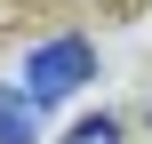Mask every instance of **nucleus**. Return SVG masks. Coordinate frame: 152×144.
<instances>
[{"label":"nucleus","mask_w":152,"mask_h":144,"mask_svg":"<svg viewBox=\"0 0 152 144\" xmlns=\"http://www.w3.org/2000/svg\"><path fill=\"white\" fill-rule=\"evenodd\" d=\"M88 72H96V48H88V40H48V48H32V64H24V96H32V104H64Z\"/></svg>","instance_id":"obj_1"},{"label":"nucleus","mask_w":152,"mask_h":144,"mask_svg":"<svg viewBox=\"0 0 152 144\" xmlns=\"http://www.w3.org/2000/svg\"><path fill=\"white\" fill-rule=\"evenodd\" d=\"M32 112H40V104H32L24 88H0V144H32Z\"/></svg>","instance_id":"obj_2"},{"label":"nucleus","mask_w":152,"mask_h":144,"mask_svg":"<svg viewBox=\"0 0 152 144\" xmlns=\"http://www.w3.org/2000/svg\"><path fill=\"white\" fill-rule=\"evenodd\" d=\"M64 144H120V120H112V112H96V120H80Z\"/></svg>","instance_id":"obj_3"}]
</instances>
